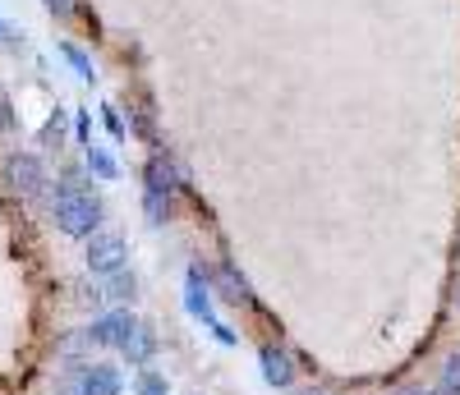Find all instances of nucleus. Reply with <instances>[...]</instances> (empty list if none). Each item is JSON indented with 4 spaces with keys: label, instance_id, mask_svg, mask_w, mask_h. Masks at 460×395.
Returning a JSON list of instances; mask_svg holds the SVG:
<instances>
[{
    "label": "nucleus",
    "instance_id": "f3484780",
    "mask_svg": "<svg viewBox=\"0 0 460 395\" xmlns=\"http://www.w3.org/2000/svg\"><path fill=\"white\" fill-rule=\"evenodd\" d=\"M106 129H111L115 138H125V125H120V115H115V110H106Z\"/></svg>",
    "mask_w": 460,
    "mask_h": 395
},
{
    "label": "nucleus",
    "instance_id": "f03ea898",
    "mask_svg": "<svg viewBox=\"0 0 460 395\" xmlns=\"http://www.w3.org/2000/svg\"><path fill=\"white\" fill-rule=\"evenodd\" d=\"M84 262H88V271H97V276L125 271V234L93 230V234H88V249H84Z\"/></svg>",
    "mask_w": 460,
    "mask_h": 395
},
{
    "label": "nucleus",
    "instance_id": "aec40b11",
    "mask_svg": "<svg viewBox=\"0 0 460 395\" xmlns=\"http://www.w3.org/2000/svg\"><path fill=\"white\" fill-rule=\"evenodd\" d=\"M0 134H5V115H0Z\"/></svg>",
    "mask_w": 460,
    "mask_h": 395
},
{
    "label": "nucleus",
    "instance_id": "ddd939ff",
    "mask_svg": "<svg viewBox=\"0 0 460 395\" xmlns=\"http://www.w3.org/2000/svg\"><path fill=\"white\" fill-rule=\"evenodd\" d=\"M88 171L97 175V180H115L120 171H115V162H111V152H102V147H93L88 143Z\"/></svg>",
    "mask_w": 460,
    "mask_h": 395
},
{
    "label": "nucleus",
    "instance_id": "6ab92c4d",
    "mask_svg": "<svg viewBox=\"0 0 460 395\" xmlns=\"http://www.w3.org/2000/svg\"><path fill=\"white\" fill-rule=\"evenodd\" d=\"M5 37H10V28H5V19H0V42H5Z\"/></svg>",
    "mask_w": 460,
    "mask_h": 395
},
{
    "label": "nucleus",
    "instance_id": "0eeeda50",
    "mask_svg": "<svg viewBox=\"0 0 460 395\" xmlns=\"http://www.w3.org/2000/svg\"><path fill=\"white\" fill-rule=\"evenodd\" d=\"M258 364H262V377L272 382V386H290L295 382V364H290V354L281 345H262Z\"/></svg>",
    "mask_w": 460,
    "mask_h": 395
},
{
    "label": "nucleus",
    "instance_id": "6e6552de",
    "mask_svg": "<svg viewBox=\"0 0 460 395\" xmlns=\"http://www.w3.org/2000/svg\"><path fill=\"white\" fill-rule=\"evenodd\" d=\"M143 180H147V193H175V189H180V166L171 162V156L157 152V156L147 162Z\"/></svg>",
    "mask_w": 460,
    "mask_h": 395
},
{
    "label": "nucleus",
    "instance_id": "4468645a",
    "mask_svg": "<svg viewBox=\"0 0 460 395\" xmlns=\"http://www.w3.org/2000/svg\"><path fill=\"white\" fill-rule=\"evenodd\" d=\"M106 294H111V299H134V276L115 271V276H111V285H106Z\"/></svg>",
    "mask_w": 460,
    "mask_h": 395
},
{
    "label": "nucleus",
    "instance_id": "2eb2a0df",
    "mask_svg": "<svg viewBox=\"0 0 460 395\" xmlns=\"http://www.w3.org/2000/svg\"><path fill=\"white\" fill-rule=\"evenodd\" d=\"M60 51H65V60H69L74 69H79V78H93V60H88V56H84L79 47H74V42H65Z\"/></svg>",
    "mask_w": 460,
    "mask_h": 395
},
{
    "label": "nucleus",
    "instance_id": "39448f33",
    "mask_svg": "<svg viewBox=\"0 0 460 395\" xmlns=\"http://www.w3.org/2000/svg\"><path fill=\"white\" fill-rule=\"evenodd\" d=\"M138 327V318H134V312H106V318H97L88 331H84V340L88 345H111V349H120L125 340H129V331Z\"/></svg>",
    "mask_w": 460,
    "mask_h": 395
},
{
    "label": "nucleus",
    "instance_id": "423d86ee",
    "mask_svg": "<svg viewBox=\"0 0 460 395\" xmlns=\"http://www.w3.org/2000/svg\"><path fill=\"white\" fill-rule=\"evenodd\" d=\"M5 180H10V184H14L23 198H37V193H42V184H47V166L37 162L32 152H19V156H10Z\"/></svg>",
    "mask_w": 460,
    "mask_h": 395
},
{
    "label": "nucleus",
    "instance_id": "1a4fd4ad",
    "mask_svg": "<svg viewBox=\"0 0 460 395\" xmlns=\"http://www.w3.org/2000/svg\"><path fill=\"white\" fill-rule=\"evenodd\" d=\"M217 285H221V299H230V303H253V290H249L244 276L235 271V262L217 267Z\"/></svg>",
    "mask_w": 460,
    "mask_h": 395
},
{
    "label": "nucleus",
    "instance_id": "a211bd4d",
    "mask_svg": "<svg viewBox=\"0 0 460 395\" xmlns=\"http://www.w3.org/2000/svg\"><path fill=\"white\" fill-rule=\"evenodd\" d=\"M47 5H51L56 14H69V10H74V0H47Z\"/></svg>",
    "mask_w": 460,
    "mask_h": 395
},
{
    "label": "nucleus",
    "instance_id": "9b49d317",
    "mask_svg": "<svg viewBox=\"0 0 460 395\" xmlns=\"http://www.w3.org/2000/svg\"><path fill=\"white\" fill-rule=\"evenodd\" d=\"M143 207H147V221H152V225L171 221V193H147V189H143Z\"/></svg>",
    "mask_w": 460,
    "mask_h": 395
},
{
    "label": "nucleus",
    "instance_id": "4be33fe9",
    "mask_svg": "<svg viewBox=\"0 0 460 395\" xmlns=\"http://www.w3.org/2000/svg\"><path fill=\"white\" fill-rule=\"evenodd\" d=\"M456 303H460V290H456Z\"/></svg>",
    "mask_w": 460,
    "mask_h": 395
},
{
    "label": "nucleus",
    "instance_id": "20e7f679",
    "mask_svg": "<svg viewBox=\"0 0 460 395\" xmlns=\"http://www.w3.org/2000/svg\"><path fill=\"white\" fill-rule=\"evenodd\" d=\"M120 391H125V377L111 364H88L69 377V395H120Z\"/></svg>",
    "mask_w": 460,
    "mask_h": 395
},
{
    "label": "nucleus",
    "instance_id": "9d476101",
    "mask_svg": "<svg viewBox=\"0 0 460 395\" xmlns=\"http://www.w3.org/2000/svg\"><path fill=\"white\" fill-rule=\"evenodd\" d=\"M152 349H157V336H152L147 322H138V327L129 331V340L120 345V354H125L129 364H147V359H152Z\"/></svg>",
    "mask_w": 460,
    "mask_h": 395
},
{
    "label": "nucleus",
    "instance_id": "7ed1b4c3",
    "mask_svg": "<svg viewBox=\"0 0 460 395\" xmlns=\"http://www.w3.org/2000/svg\"><path fill=\"white\" fill-rule=\"evenodd\" d=\"M184 303H189V312H194V318H203V327L221 340V345H235V331L230 327H221L217 318H212V294H208V281H203V271L194 267L189 271V290H184Z\"/></svg>",
    "mask_w": 460,
    "mask_h": 395
},
{
    "label": "nucleus",
    "instance_id": "f8f14e48",
    "mask_svg": "<svg viewBox=\"0 0 460 395\" xmlns=\"http://www.w3.org/2000/svg\"><path fill=\"white\" fill-rule=\"evenodd\" d=\"M438 395H460V354L442 364V377H438Z\"/></svg>",
    "mask_w": 460,
    "mask_h": 395
},
{
    "label": "nucleus",
    "instance_id": "f257e3e1",
    "mask_svg": "<svg viewBox=\"0 0 460 395\" xmlns=\"http://www.w3.org/2000/svg\"><path fill=\"white\" fill-rule=\"evenodd\" d=\"M102 212H106L102 198L84 184L79 171H69V175L60 180V189H56V207H51L56 230L69 234V240H88V234L102 225Z\"/></svg>",
    "mask_w": 460,
    "mask_h": 395
},
{
    "label": "nucleus",
    "instance_id": "412c9836",
    "mask_svg": "<svg viewBox=\"0 0 460 395\" xmlns=\"http://www.w3.org/2000/svg\"><path fill=\"white\" fill-rule=\"evenodd\" d=\"M304 395H318V391H304Z\"/></svg>",
    "mask_w": 460,
    "mask_h": 395
},
{
    "label": "nucleus",
    "instance_id": "dca6fc26",
    "mask_svg": "<svg viewBox=\"0 0 460 395\" xmlns=\"http://www.w3.org/2000/svg\"><path fill=\"white\" fill-rule=\"evenodd\" d=\"M138 395H166V377H157L152 368L138 373Z\"/></svg>",
    "mask_w": 460,
    "mask_h": 395
}]
</instances>
